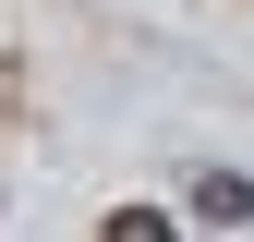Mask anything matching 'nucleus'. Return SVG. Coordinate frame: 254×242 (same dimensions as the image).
Wrapping results in <instances>:
<instances>
[{
  "mask_svg": "<svg viewBox=\"0 0 254 242\" xmlns=\"http://www.w3.org/2000/svg\"><path fill=\"white\" fill-rule=\"evenodd\" d=\"M194 218H206V230H254V182H242V170H206V182H194Z\"/></svg>",
  "mask_w": 254,
  "mask_h": 242,
  "instance_id": "obj_1",
  "label": "nucleus"
},
{
  "mask_svg": "<svg viewBox=\"0 0 254 242\" xmlns=\"http://www.w3.org/2000/svg\"><path fill=\"white\" fill-rule=\"evenodd\" d=\"M97 242H182V230L157 218V206H109V230H97Z\"/></svg>",
  "mask_w": 254,
  "mask_h": 242,
  "instance_id": "obj_2",
  "label": "nucleus"
}]
</instances>
